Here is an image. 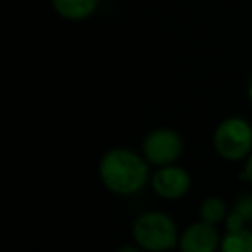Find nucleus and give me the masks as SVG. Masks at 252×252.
Wrapping results in <instances>:
<instances>
[{
	"label": "nucleus",
	"mask_w": 252,
	"mask_h": 252,
	"mask_svg": "<svg viewBox=\"0 0 252 252\" xmlns=\"http://www.w3.org/2000/svg\"><path fill=\"white\" fill-rule=\"evenodd\" d=\"M221 252H252V231L247 228L228 231L221 242Z\"/></svg>",
	"instance_id": "6e6552de"
},
{
	"label": "nucleus",
	"mask_w": 252,
	"mask_h": 252,
	"mask_svg": "<svg viewBox=\"0 0 252 252\" xmlns=\"http://www.w3.org/2000/svg\"><path fill=\"white\" fill-rule=\"evenodd\" d=\"M249 97H251V100H252V78H251V81H249Z\"/></svg>",
	"instance_id": "4468645a"
},
{
	"label": "nucleus",
	"mask_w": 252,
	"mask_h": 252,
	"mask_svg": "<svg viewBox=\"0 0 252 252\" xmlns=\"http://www.w3.org/2000/svg\"><path fill=\"white\" fill-rule=\"evenodd\" d=\"M98 171L102 183L119 195L138 192L149 180V168L144 159L128 149H112L105 152Z\"/></svg>",
	"instance_id": "f257e3e1"
},
{
	"label": "nucleus",
	"mask_w": 252,
	"mask_h": 252,
	"mask_svg": "<svg viewBox=\"0 0 252 252\" xmlns=\"http://www.w3.org/2000/svg\"><path fill=\"white\" fill-rule=\"evenodd\" d=\"M98 0H52V7L64 19L80 21L95 12Z\"/></svg>",
	"instance_id": "0eeeda50"
},
{
	"label": "nucleus",
	"mask_w": 252,
	"mask_h": 252,
	"mask_svg": "<svg viewBox=\"0 0 252 252\" xmlns=\"http://www.w3.org/2000/svg\"><path fill=\"white\" fill-rule=\"evenodd\" d=\"M144 154L152 164L169 166L182 154V137L166 128L152 131L144 142Z\"/></svg>",
	"instance_id": "20e7f679"
},
{
	"label": "nucleus",
	"mask_w": 252,
	"mask_h": 252,
	"mask_svg": "<svg viewBox=\"0 0 252 252\" xmlns=\"http://www.w3.org/2000/svg\"><path fill=\"white\" fill-rule=\"evenodd\" d=\"M220 244L216 228L211 223H195L183 231L180 238L182 252H214Z\"/></svg>",
	"instance_id": "423d86ee"
},
{
	"label": "nucleus",
	"mask_w": 252,
	"mask_h": 252,
	"mask_svg": "<svg viewBox=\"0 0 252 252\" xmlns=\"http://www.w3.org/2000/svg\"><path fill=\"white\" fill-rule=\"evenodd\" d=\"M226 214V207H224V202L218 197H209L202 202L200 206V216H202V221L206 223H220L221 220Z\"/></svg>",
	"instance_id": "1a4fd4ad"
},
{
	"label": "nucleus",
	"mask_w": 252,
	"mask_h": 252,
	"mask_svg": "<svg viewBox=\"0 0 252 252\" xmlns=\"http://www.w3.org/2000/svg\"><path fill=\"white\" fill-rule=\"evenodd\" d=\"M245 173H247V176H249V182H252V156L249 158V161H247V166H245Z\"/></svg>",
	"instance_id": "f8f14e48"
},
{
	"label": "nucleus",
	"mask_w": 252,
	"mask_h": 252,
	"mask_svg": "<svg viewBox=\"0 0 252 252\" xmlns=\"http://www.w3.org/2000/svg\"><path fill=\"white\" fill-rule=\"evenodd\" d=\"M118 252H140V251H137L135 247H123V249H119Z\"/></svg>",
	"instance_id": "ddd939ff"
},
{
	"label": "nucleus",
	"mask_w": 252,
	"mask_h": 252,
	"mask_svg": "<svg viewBox=\"0 0 252 252\" xmlns=\"http://www.w3.org/2000/svg\"><path fill=\"white\" fill-rule=\"evenodd\" d=\"M152 187L156 193L164 199H178L185 195L190 187V176L183 168L164 166L152 176Z\"/></svg>",
	"instance_id": "39448f33"
},
{
	"label": "nucleus",
	"mask_w": 252,
	"mask_h": 252,
	"mask_svg": "<svg viewBox=\"0 0 252 252\" xmlns=\"http://www.w3.org/2000/svg\"><path fill=\"white\" fill-rule=\"evenodd\" d=\"M233 211L237 214H240L245 221L247 220H252V195H245L235 204Z\"/></svg>",
	"instance_id": "9d476101"
},
{
	"label": "nucleus",
	"mask_w": 252,
	"mask_h": 252,
	"mask_svg": "<svg viewBox=\"0 0 252 252\" xmlns=\"http://www.w3.org/2000/svg\"><path fill=\"white\" fill-rule=\"evenodd\" d=\"M244 223H245V220L240 216V214L235 213V211H231L230 216L226 218V228H228V231H238V230H242V228H244Z\"/></svg>",
	"instance_id": "9b49d317"
},
{
	"label": "nucleus",
	"mask_w": 252,
	"mask_h": 252,
	"mask_svg": "<svg viewBox=\"0 0 252 252\" xmlns=\"http://www.w3.org/2000/svg\"><path fill=\"white\" fill-rule=\"evenodd\" d=\"M133 238L145 251L162 252L178 244V231L171 218L158 211H151L135 221Z\"/></svg>",
	"instance_id": "f03ea898"
},
{
	"label": "nucleus",
	"mask_w": 252,
	"mask_h": 252,
	"mask_svg": "<svg viewBox=\"0 0 252 252\" xmlns=\"http://www.w3.org/2000/svg\"><path fill=\"white\" fill-rule=\"evenodd\" d=\"M214 147L226 161H240L252 149V126L242 118H228L214 131Z\"/></svg>",
	"instance_id": "7ed1b4c3"
}]
</instances>
